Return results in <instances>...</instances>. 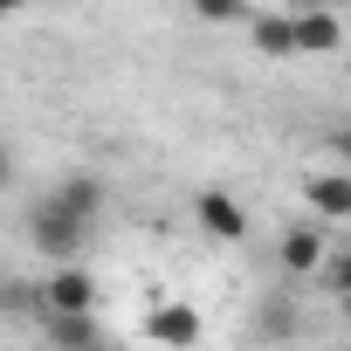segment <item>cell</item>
<instances>
[{
    "mask_svg": "<svg viewBox=\"0 0 351 351\" xmlns=\"http://www.w3.org/2000/svg\"><path fill=\"white\" fill-rule=\"evenodd\" d=\"M42 303H49V317H76V310H97V276H90V269H76V262H62V269L42 282Z\"/></svg>",
    "mask_w": 351,
    "mask_h": 351,
    "instance_id": "3",
    "label": "cell"
},
{
    "mask_svg": "<svg viewBox=\"0 0 351 351\" xmlns=\"http://www.w3.org/2000/svg\"><path fill=\"white\" fill-rule=\"evenodd\" d=\"M303 8H330V0H303Z\"/></svg>",
    "mask_w": 351,
    "mask_h": 351,
    "instance_id": "17",
    "label": "cell"
},
{
    "mask_svg": "<svg viewBox=\"0 0 351 351\" xmlns=\"http://www.w3.org/2000/svg\"><path fill=\"white\" fill-rule=\"evenodd\" d=\"M330 152H337V158H344V165H351V124H344V131H337V138H330Z\"/></svg>",
    "mask_w": 351,
    "mask_h": 351,
    "instance_id": "14",
    "label": "cell"
},
{
    "mask_svg": "<svg viewBox=\"0 0 351 351\" xmlns=\"http://www.w3.org/2000/svg\"><path fill=\"white\" fill-rule=\"evenodd\" d=\"M289 28H296V56H330L344 42V21L330 8H303V14H289Z\"/></svg>",
    "mask_w": 351,
    "mask_h": 351,
    "instance_id": "5",
    "label": "cell"
},
{
    "mask_svg": "<svg viewBox=\"0 0 351 351\" xmlns=\"http://www.w3.org/2000/svg\"><path fill=\"white\" fill-rule=\"evenodd\" d=\"M324 269H330V282H337V289H351V248H337V255H324Z\"/></svg>",
    "mask_w": 351,
    "mask_h": 351,
    "instance_id": "13",
    "label": "cell"
},
{
    "mask_svg": "<svg viewBox=\"0 0 351 351\" xmlns=\"http://www.w3.org/2000/svg\"><path fill=\"white\" fill-rule=\"evenodd\" d=\"M28 8V0H0V21H8V14H21Z\"/></svg>",
    "mask_w": 351,
    "mask_h": 351,
    "instance_id": "16",
    "label": "cell"
},
{
    "mask_svg": "<svg viewBox=\"0 0 351 351\" xmlns=\"http://www.w3.org/2000/svg\"><path fill=\"white\" fill-rule=\"evenodd\" d=\"M49 207H62V214H76V221H97V207H104V180H97V172H69V180L49 193Z\"/></svg>",
    "mask_w": 351,
    "mask_h": 351,
    "instance_id": "9",
    "label": "cell"
},
{
    "mask_svg": "<svg viewBox=\"0 0 351 351\" xmlns=\"http://www.w3.org/2000/svg\"><path fill=\"white\" fill-rule=\"evenodd\" d=\"M193 14L207 28H228V21H248V0H193Z\"/></svg>",
    "mask_w": 351,
    "mask_h": 351,
    "instance_id": "12",
    "label": "cell"
},
{
    "mask_svg": "<svg viewBox=\"0 0 351 351\" xmlns=\"http://www.w3.org/2000/svg\"><path fill=\"white\" fill-rule=\"evenodd\" d=\"M303 200L317 207V221H351V172H310Z\"/></svg>",
    "mask_w": 351,
    "mask_h": 351,
    "instance_id": "6",
    "label": "cell"
},
{
    "mask_svg": "<svg viewBox=\"0 0 351 351\" xmlns=\"http://www.w3.org/2000/svg\"><path fill=\"white\" fill-rule=\"evenodd\" d=\"M42 324H49V351H104V324H97V310L42 317Z\"/></svg>",
    "mask_w": 351,
    "mask_h": 351,
    "instance_id": "8",
    "label": "cell"
},
{
    "mask_svg": "<svg viewBox=\"0 0 351 351\" xmlns=\"http://www.w3.org/2000/svg\"><path fill=\"white\" fill-rule=\"evenodd\" d=\"M90 228H97V221H76V214H62V207H49V200L28 214V241H35L42 262H76V255L90 248Z\"/></svg>",
    "mask_w": 351,
    "mask_h": 351,
    "instance_id": "1",
    "label": "cell"
},
{
    "mask_svg": "<svg viewBox=\"0 0 351 351\" xmlns=\"http://www.w3.org/2000/svg\"><path fill=\"white\" fill-rule=\"evenodd\" d=\"M0 317H49V303H42V282H0Z\"/></svg>",
    "mask_w": 351,
    "mask_h": 351,
    "instance_id": "11",
    "label": "cell"
},
{
    "mask_svg": "<svg viewBox=\"0 0 351 351\" xmlns=\"http://www.w3.org/2000/svg\"><path fill=\"white\" fill-rule=\"evenodd\" d=\"M8 180H14V152L0 145V186H8Z\"/></svg>",
    "mask_w": 351,
    "mask_h": 351,
    "instance_id": "15",
    "label": "cell"
},
{
    "mask_svg": "<svg viewBox=\"0 0 351 351\" xmlns=\"http://www.w3.org/2000/svg\"><path fill=\"white\" fill-rule=\"evenodd\" d=\"M193 214H200V228H207L214 241H241V234H248V214H241V200H234V193H221V186H207V193L193 200Z\"/></svg>",
    "mask_w": 351,
    "mask_h": 351,
    "instance_id": "4",
    "label": "cell"
},
{
    "mask_svg": "<svg viewBox=\"0 0 351 351\" xmlns=\"http://www.w3.org/2000/svg\"><path fill=\"white\" fill-rule=\"evenodd\" d=\"M344 351H351V344H344Z\"/></svg>",
    "mask_w": 351,
    "mask_h": 351,
    "instance_id": "19",
    "label": "cell"
},
{
    "mask_svg": "<svg viewBox=\"0 0 351 351\" xmlns=\"http://www.w3.org/2000/svg\"><path fill=\"white\" fill-rule=\"evenodd\" d=\"M337 296H344V310H351V289H337Z\"/></svg>",
    "mask_w": 351,
    "mask_h": 351,
    "instance_id": "18",
    "label": "cell"
},
{
    "mask_svg": "<svg viewBox=\"0 0 351 351\" xmlns=\"http://www.w3.org/2000/svg\"><path fill=\"white\" fill-rule=\"evenodd\" d=\"M248 35H255V49H262L269 62L296 56V28H289V14H248Z\"/></svg>",
    "mask_w": 351,
    "mask_h": 351,
    "instance_id": "10",
    "label": "cell"
},
{
    "mask_svg": "<svg viewBox=\"0 0 351 351\" xmlns=\"http://www.w3.org/2000/svg\"><path fill=\"white\" fill-rule=\"evenodd\" d=\"M145 337L165 344V351H193V344L207 337V324H200L193 303H152V310H145Z\"/></svg>",
    "mask_w": 351,
    "mask_h": 351,
    "instance_id": "2",
    "label": "cell"
},
{
    "mask_svg": "<svg viewBox=\"0 0 351 351\" xmlns=\"http://www.w3.org/2000/svg\"><path fill=\"white\" fill-rule=\"evenodd\" d=\"M282 269L289 276H310V269H324V221H296L289 234H282Z\"/></svg>",
    "mask_w": 351,
    "mask_h": 351,
    "instance_id": "7",
    "label": "cell"
}]
</instances>
